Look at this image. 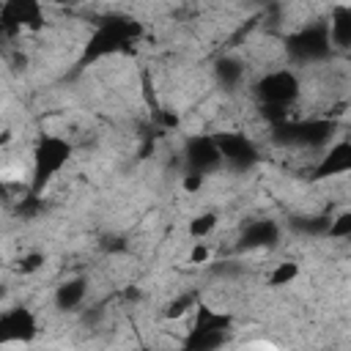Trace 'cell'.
Returning a JSON list of instances; mask_svg holds the SVG:
<instances>
[{"mask_svg":"<svg viewBox=\"0 0 351 351\" xmlns=\"http://www.w3.org/2000/svg\"><path fill=\"white\" fill-rule=\"evenodd\" d=\"M332 52L329 22H307L285 38V58L302 66H321Z\"/></svg>","mask_w":351,"mask_h":351,"instance_id":"1","label":"cell"},{"mask_svg":"<svg viewBox=\"0 0 351 351\" xmlns=\"http://www.w3.org/2000/svg\"><path fill=\"white\" fill-rule=\"evenodd\" d=\"M69 154H71V143H66V140L58 137V134H44V137L36 143V148H33L36 192L60 176L63 165L69 162Z\"/></svg>","mask_w":351,"mask_h":351,"instance_id":"2","label":"cell"},{"mask_svg":"<svg viewBox=\"0 0 351 351\" xmlns=\"http://www.w3.org/2000/svg\"><path fill=\"white\" fill-rule=\"evenodd\" d=\"M214 137H217V145H219V154H222V165H228L236 173L250 170L261 159L255 140L244 132H217Z\"/></svg>","mask_w":351,"mask_h":351,"instance_id":"3","label":"cell"},{"mask_svg":"<svg viewBox=\"0 0 351 351\" xmlns=\"http://www.w3.org/2000/svg\"><path fill=\"white\" fill-rule=\"evenodd\" d=\"M181 154H184L186 173L211 176L222 167V154H219V145H217L214 134H192Z\"/></svg>","mask_w":351,"mask_h":351,"instance_id":"4","label":"cell"},{"mask_svg":"<svg viewBox=\"0 0 351 351\" xmlns=\"http://www.w3.org/2000/svg\"><path fill=\"white\" fill-rule=\"evenodd\" d=\"M280 241V225L274 219H250L239 230V250H271Z\"/></svg>","mask_w":351,"mask_h":351,"instance_id":"5","label":"cell"},{"mask_svg":"<svg viewBox=\"0 0 351 351\" xmlns=\"http://www.w3.org/2000/svg\"><path fill=\"white\" fill-rule=\"evenodd\" d=\"M247 69H250V63H247L244 58H239V55H225V58H219V60L214 63V77H217V82H219V88H222L225 93H233V90H239V88L244 85Z\"/></svg>","mask_w":351,"mask_h":351,"instance_id":"6","label":"cell"},{"mask_svg":"<svg viewBox=\"0 0 351 351\" xmlns=\"http://www.w3.org/2000/svg\"><path fill=\"white\" fill-rule=\"evenodd\" d=\"M329 36L332 47L351 49V5H335L329 14Z\"/></svg>","mask_w":351,"mask_h":351,"instance_id":"7","label":"cell"},{"mask_svg":"<svg viewBox=\"0 0 351 351\" xmlns=\"http://www.w3.org/2000/svg\"><path fill=\"white\" fill-rule=\"evenodd\" d=\"M88 296V282L85 280H69L63 285H58L55 291V304L60 310H77Z\"/></svg>","mask_w":351,"mask_h":351,"instance_id":"8","label":"cell"},{"mask_svg":"<svg viewBox=\"0 0 351 351\" xmlns=\"http://www.w3.org/2000/svg\"><path fill=\"white\" fill-rule=\"evenodd\" d=\"M296 274H299V266L293 261H282V263H274V269L269 274V282L271 285H288Z\"/></svg>","mask_w":351,"mask_h":351,"instance_id":"9","label":"cell"},{"mask_svg":"<svg viewBox=\"0 0 351 351\" xmlns=\"http://www.w3.org/2000/svg\"><path fill=\"white\" fill-rule=\"evenodd\" d=\"M217 214H200V217H195L192 222H189V236H195V239H203V236H208L214 228H217Z\"/></svg>","mask_w":351,"mask_h":351,"instance_id":"10","label":"cell"}]
</instances>
